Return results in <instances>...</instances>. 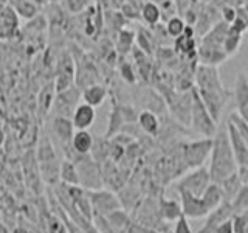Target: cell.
Listing matches in <instances>:
<instances>
[{
	"instance_id": "6da1fadb",
	"label": "cell",
	"mask_w": 248,
	"mask_h": 233,
	"mask_svg": "<svg viewBox=\"0 0 248 233\" xmlns=\"http://www.w3.org/2000/svg\"><path fill=\"white\" fill-rule=\"evenodd\" d=\"M194 83H196L194 87H196L202 101L208 107L209 114L219 123L223 114V109L228 104L231 95L230 90L222 83L219 68L214 66L199 64L196 70H194Z\"/></svg>"
},
{
	"instance_id": "7a4b0ae2",
	"label": "cell",
	"mask_w": 248,
	"mask_h": 233,
	"mask_svg": "<svg viewBox=\"0 0 248 233\" xmlns=\"http://www.w3.org/2000/svg\"><path fill=\"white\" fill-rule=\"evenodd\" d=\"M208 169L211 181L216 183H222L225 179L234 174L239 169L228 135V123L219 124L216 135L213 137V150L211 155H209Z\"/></svg>"
},
{
	"instance_id": "3957f363",
	"label": "cell",
	"mask_w": 248,
	"mask_h": 233,
	"mask_svg": "<svg viewBox=\"0 0 248 233\" xmlns=\"http://www.w3.org/2000/svg\"><path fill=\"white\" fill-rule=\"evenodd\" d=\"M189 126L197 132V134L203 135L206 138H213L219 128L213 115L209 114L208 107L202 101L200 95L197 93L196 87H192V106H191V124Z\"/></svg>"
},
{
	"instance_id": "277c9868",
	"label": "cell",
	"mask_w": 248,
	"mask_h": 233,
	"mask_svg": "<svg viewBox=\"0 0 248 233\" xmlns=\"http://www.w3.org/2000/svg\"><path fill=\"white\" fill-rule=\"evenodd\" d=\"M79 174V185L85 190H101L103 188V169L101 163H98L90 154L76 155L73 159Z\"/></svg>"
},
{
	"instance_id": "5b68a950",
	"label": "cell",
	"mask_w": 248,
	"mask_h": 233,
	"mask_svg": "<svg viewBox=\"0 0 248 233\" xmlns=\"http://www.w3.org/2000/svg\"><path fill=\"white\" fill-rule=\"evenodd\" d=\"M211 150H213V138H206V137L183 145L182 155L185 165L192 169L203 166V162L211 155Z\"/></svg>"
},
{
	"instance_id": "8992f818",
	"label": "cell",
	"mask_w": 248,
	"mask_h": 233,
	"mask_svg": "<svg viewBox=\"0 0 248 233\" xmlns=\"http://www.w3.org/2000/svg\"><path fill=\"white\" fill-rule=\"evenodd\" d=\"M211 176H209V169L200 166V168H194L192 173L186 174L182 177L180 181L177 182V191H188L194 196L202 198V194L205 193L208 188V185L211 183Z\"/></svg>"
},
{
	"instance_id": "52a82bcc",
	"label": "cell",
	"mask_w": 248,
	"mask_h": 233,
	"mask_svg": "<svg viewBox=\"0 0 248 233\" xmlns=\"http://www.w3.org/2000/svg\"><path fill=\"white\" fill-rule=\"evenodd\" d=\"M82 98V90L78 87V85H72L67 90H62L56 93V98H54L53 103V112L54 116H67V118H72V115L75 112L76 106L79 104L78 101Z\"/></svg>"
},
{
	"instance_id": "ba28073f",
	"label": "cell",
	"mask_w": 248,
	"mask_h": 233,
	"mask_svg": "<svg viewBox=\"0 0 248 233\" xmlns=\"http://www.w3.org/2000/svg\"><path fill=\"white\" fill-rule=\"evenodd\" d=\"M75 131L76 129L73 126L72 118H67V116H53L51 134L62 145V148H64L65 155L72 150V138L75 135Z\"/></svg>"
},
{
	"instance_id": "9c48e42d",
	"label": "cell",
	"mask_w": 248,
	"mask_h": 233,
	"mask_svg": "<svg viewBox=\"0 0 248 233\" xmlns=\"http://www.w3.org/2000/svg\"><path fill=\"white\" fill-rule=\"evenodd\" d=\"M92 207L95 212L99 213V216H107L108 213L115 212V210L120 208V202L112 193L103 191V190H87Z\"/></svg>"
},
{
	"instance_id": "30bf717a",
	"label": "cell",
	"mask_w": 248,
	"mask_h": 233,
	"mask_svg": "<svg viewBox=\"0 0 248 233\" xmlns=\"http://www.w3.org/2000/svg\"><path fill=\"white\" fill-rule=\"evenodd\" d=\"M180 194V199H182V210H183V215L186 217H194V219H197V217H203V216H208L209 213V208L206 207L205 200L199 198V196H194V194L188 193V191H177Z\"/></svg>"
},
{
	"instance_id": "8fae6325",
	"label": "cell",
	"mask_w": 248,
	"mask_h": 233,
	"mask_svg": "<svg viewBox=\"0 0 248 233\" xmlns=\"http://www.w3.org/2000/svg\"><path fill=\"white\" fill-rule=\"evenodd\" d=\"M234 215V210H232V205L231 202H222V204L214 208L211 213H209V217L206 219V224L203 225V229L199 230V233H216V229L219 227V225L230 219V217Z\"/></svg>"
},
{
	"instance_id": "7c38bea8",
	"label": "cell",
	"mask_w": 248,
	"mask_h": 233,
	"mask_svg": "<svg viewBox=\"0 0 248 233\" xmlns=\"http://www.w3.org/2000/svg\"><path fill=\"white\" fill-rule=\"evenodd\" d=\"M93 142H95V137H93L89 129H82V131H75V135L72 138V150L67 154V159L73 160L76 155H85L90 154Z\"/></svg>"
},
{
	"instance_id": "4fadbf2b",
	"label": "cell",
	"mask_w": 248,
	"mask_h": 233,
	"mask_svg": "<svg viewBox=\"0 0 248 233\" xmlns=\"http://www.w3.org/2000/svg\"><path fill=\"white\" fill-rule=\"evenodd\" d=\"M19 30V14L11 6L0 8V39H10Z\"/></svg>"
},
{
	"instance_id": "5bb4252c",
	"label": "cell",
	"mask_w": 248,
	"mask_h": 233,
	"mask_svg": "<svg viewBox=\"0 0 248 233\" xmlns=\"http://www.w3.org/2000/svg\"><path fill=\"white\" fill-rule=\"evenodd\" d=\"M228 123V135H230V142H231V148L232 152H234V157L237 162V166H244L248 162V143L240 137L239 131L236 129V126L232 124L230 120H227Z\"/></svg>"
},
{
	"instance_id": "9a60e30c",
	"label": "cell",
	"mask_w": 248,
	"mask_h": 233,
	"mask_svg": "<svg viewBox=\"0 0 248 233\" xmlns=\"http://www.w3.org/2000/svg\"><path fill=\"white\" fill-rule=\"evenodd\" d=\"M197 58L200 61V64L203 66H214L219 67L223 61H227L228 56L222 47H211V45H205L200 44L197 49Z\"/></svg>"
},
{
	"instance_id": "2e32d148",
	"label": "cell",
	"mask_w": 248,
	"mask_h": 233,
	"mask_svg": "<svg viewBox=\"0 0 248 233\" xmlns=\"http://www.w3.org/2000/svg\"><path fill=\"white\" fill-rule=\"evenodd\" d=\"M95 118H96L95 107L87 104V103L78 104L73 115H72V121H73V126L76 131L92 128V124L95 123Z\"/></svg>"
},
{
	"instance_id": "e0dca14e",
	"label": "cell",
	"mask_w": 248,
	"mask_h": 233,
	"mask_svg": "<svg viewBox=\"0 0 248 233\" xmlns=\"http://www.w3.org/2000/svg\"><path fill=\"white\" fill-rule=\"evenodd\" d=\"M126 116H124V112L121 109V104L113 101L110 115H108V124H107V131H106V138H113L116 134H120L123 131V128L126 126Z\"/></svg>"
},
{
	"instance_id": "ac0fdd59",
	"label": "cell",
	"mask_w": 248,
	"mask_h": 233,
	"mask_svg": "<svg viewBox=\"0 0 248 233\" xmlns=\"http://www.w3.org/2000/svg\"><path fill=\"white\" fill-rule=\"evenodd\" d=\"M108 95V89L103 83H96V84H92L89 87H85L82 90V100L84 103H87L93 107H98L101 106L106 101Z\"/></svg>"
},
{
	"instance_id": "d6986e66",
	"label": "cell",
	"mask_w": 248,
	"mask_h": 233,
	"mask_svg": "<svg viewBox=\"0 0 248 233\" xmlns=\"http://www.w3.org/2000/svg\"><path fill=\"white\" fill-rule=\"evenodd\" d=\"M138 128L141 129L144 134L151 135V137H155L158 135L160 132V118L158 115L152 112V111H140V115H138Z\"/></svg>"
},
{
	"instance_id": "ffe728a7",
	"label": "cell",
	"mask_w": 248,
	"mask_h": 233,
	"mask_svg": "<svg viewBox=\"0 0 248 233\" xmlns=\"http://www.w3.org/2000/svg\"><path fill=\"white\" fill-rule=\"evenodd\" d=\"M242 177H240L239 171H236L234 174H231L230 177H227L225 181L220 183L222 186V191H223V200L225 202H232V199H234L237 196L239 190L242 188Z\"/></svg>"
},
{
	"instance_id": "44dd1931",
	"label": "cell",
	"mask_w": 248,
	"mask_h": 233,
	"mask_svg": "<svg viewBox=\"0 0 248 233\" xmlns=\"http://www.w3.org/2000/svg\"><path fill=\"white\" fill-rule=\"evenodd\" d=\"M202 199L205 200L206 207L209 208V212H213L214 208L219 207L223 202V191L220 183L211 182L208 185V188L205 190V193L202 194Z\"/></svg>"
},
{
	"instance_id": "7402d4cb",
	"label": "cell",
	"mask_w": 248,
	"mask_h": 233,
	"mask_svg": "<svg viewBox=\"0 0 248 233\" xmlns=\"http://www.w3.org/2000/svg\"><path fill=\"white\" fill-rule=\"evenodd\" d=\"M61 181L64 185H79V174H78L76 163L70 159L61 162Z\"/></svg>"
},
{
	"instance_id": "603a6c76",
	"label": "cell",
	"mask_w": 248,
	"mask_h": 233,
	"mask_svg": "<svg viewBox=\"0 0 248 233\" xmlns=\"http://www.w3.org/2000/svg\"><path fill=\"white\" fill-rule=\"evenodd\" d=\"M141 19L146 25H149L151 28L157 27L160 23V19H161V10L160 6L155 3V2H144L143 6H141Z\"/></svg>"
},
{
	"instance_id": "cb8c5ba5",
	"label": "cell",
	"mask_w": 248,
	"mask_h": 233,
	"mask_svg": "<svg viewBox=\"0 0 248 233\" xmlns=\"http://www.w3.org/2000/svg\"><path fill=\"white\" fill-rule=\"evenodd\" d=\"M242 33L237 31L236 28H232L230 25L228 31H227V36L223 39V50L227 53V56H234V54L239 51L240 49V44H242Z\"/></svg>"
},
{
	"instance_id": "d4e9b609",
	"label": "cell",
	"mask_w": 248,
	"mask_h": 233,
	"mask_svg": "<svg viewBox=\"0 0 248 233\" xmlns=\"http://www.w3.org/2000/svg\"><path fill=\"white\" fill-rule=\"evenodd\" d=\"M56 85H54V81L48 83L45 85V87L41 90V93H39V107H41V111L44 115H46L50 112V109L53 107V103H54V98H56Z\"/></svg>"
},
{
	"instance_id": "484cf974",
	"label": "cell",
	"mask_w": 248,
	"mask_h": 233,
	"mask_svg": "<svg viewBox=\"0 0 248 233\" xmlns=\"http://www.w3.org/2000/svg\"><path fill=\"white\" fill-rule=\"evenodd\" d=\"M160 215L163 216V219L166 221H177L178 217L183 215L182 205H178L175 200L165 199L160 204Z\"/></svg>"
},
{
	"instance_id": "4316f807",
	"label": "cell",
	"mask_w": 248,
	"mask_h": 233,
	"mask_svg": "<svg viewBox=\"0 0 248 233\" xmlns=\"http://www.w3.org/2000/svg\"><path fill=\"white\" fill-rule=\"evenodd\" d=\"M118 73L121 80L129 84V85H137L138 84V72H137V67L135 64H132L129 61H120L118 64Z\"/></svg>"
},
{
	"instance_id": "83f0119b",
	"label": "cell",
	"mask_w": 248,
	"mask_h": 233,
	"mask_svg": "<svg viewBox=\"0 0 248 233\" xmlns=\"http://www.w3.org/2000/svg\"><path fill=\"white\" fill-rule=\"evenodd\" d=\"M16 13L19 14V17L25 19V20H31L37 17V13H39V6L33 2V0H20V2L11 5Z\"/></svg>"
},
{
	"instance_id": "f1b7e54d",
	"label": "cell",
	"mask_w": 248,
	"mask_h": 233,
	"mask_svg": "<svg viewBox=\"0 0 248 233\" xmlns=\"http://www.w3.org/2000/svg\"><path fill=\"white\" fill-rule=\"evenodd\" d=\"M137 34L134 31H130L127 28H123L118 33V39H116V51L121 54H126L134 49V42H135Z\"/></svg>"
},
{
	"instance_id": "f546056e",
	"label": "cell",
	"mask_w": 248,
	"mask_h": 233,
	"mask_svg": "<svg viewBox=\"0 0 248 233\" xmlns=\"http://www.w3.org/2000/svg\"><path fill=\"white\" fill-rule=\"evenodd\" d=\"M175 51L185 54V56H189V54H197V44L194 36H186L182 34L180 37L175 39Z\"/></svg>"
},
{
	"instance_id": "4dcf8cb0",
	"label": "cell",
	"mask_w": 248,
	"mask_h": 233,
	"mask_svg": "<svg viewBox=\"0 0 248 233\" xmlns=\"http://www.w3.org/2000/svg\"><path fill=\"white\" fill-rule=\"evenodd\" d=\"M186 25H188V23H186L182 17H178V16H172V17H169L168 22H166V34L170 36L172 39L180 37L185 33Z\"/></svg>"
},
{
	"instance_id": "1f68e13d",
	"label": "cell",
	"mask_w": 248,
	"mask_h": 233,
	"mask_svg": "<svg viewBox=\"0 0 248 233\" xmlns=\"http://www.w3.org/2000/svg\"><path fill=\"white\" fill-rule=\"evenodd\" d=\"M231 205H232V210H234L236 215L248 212V183L242 185V188L239 190L237 196L232 199Z\"/></svg>"
},
{
	"instance_id": "d6a6232c",
	"label": "cell",
	"mask_w": 248,
	"mask_h": 233,
	"mask_svg": "<svg viewBox=\"0 0 248 233\" xmlns=\"http://www.w3.org/2000/svg\"><path fill=\"white\" fill-rule=\"evenodd\" d=\"M228 120H230L232 124H234L236 129L239 131L240 137H242V138L245 140V142L248 143V121H247L239 112H232V114L228 116Z\"/></svg>"
},
{
	"instance_id": "836d02e7",
	"label": "cell",
	"mask_w": 248,
	"mask_h": 233,
	"mask_svg": "<svg viewBox=\"0 0 248 233\" xmlns=\"http://www.w3.org/2000/svg\"><path fill=\"white\" fill-rule=\"evenodd\" d=\"M237 17V8L234 6H231V5H227V6H223L222 8V19L223 22H227V23H231L236 20Z\"/></svg>"
},
{
	"instance_id": "e575fe53",
	"label": "cell",
	"mask_w": 248,
	"mask_h": 233,
	"mask_svg": "<svg viewBox=\"0 0 248 233\" xmlns=\"http://www.w3.org/2000/svg\"><path fill=\"white\" fill-rule=\"evenodd\" d=\"M89 5V0H65V6L70 13H79Z\"/></svg>"
},
{
	"instance_id": "d590c367",
	"label": "cell",
	"mask_w": 248,
	"mask_h": 233,
	"mask_svg": "<svg viewBox=\"0 0 248 233\" xmlns=\"http://www.w3.org/2000/svg\"><path fill=\"white\" fill-rule=\"evenodd\" d=\"M174 233H192V232H191V227H189V224H188V219H186V216H185V215H182V216L175 221Z\"/></svg>"
},
{
	"instance_id": "8d00e7d4",
	"label": "cell",
	"mask_w": 248,
	"mask_h": 233,
	"mask_svg": "<svg viewBox=\"0 0 248 233\" xmlns=\"http://www.w3.org/2000/svg\"><path fill=\"white\" fill-rule=\"evenodd\" d=\"M48 230L50 233H64V224H62L58 217L51 216L48 219Z\"/></svg>"
},
{
	"instance_id": "74e56055",
	"label": "cell",
	"mask_w": 248,
	"mask_h": 233,
	"mask_svg": "<svg viewBox=\"0 0 248 233\" xmlns=\"http://www.w3.org/2000/svg\"><path fill=\"white\" fill-rule=\"evenodd\" d=\"M216 233H234V222L230 217V219L223 221L219 227L216 229Z\"/></svg>"
},
{
	"instance_id": "f35d334b",
	"label": "cell",
	"mask_w": 248,
	"mask_h": 233,
	"mask_svg": "<svg viewBox=\"0 0 248 233\" xmlns=\"http://www.w3.org/2000/svg\"><path fill=\"white\" fill-rule=\"evenodd\" d=\"M0 233H10V230H8V227L5 224L0 222Z\"/></svg>"
},
{
	"instance_id": "ab89813d",
	"label": "cell",
	"mask_w": 248,
	"mask_h": 233,
	"mask_svg": "<svg viewBox=\"0 0 248 233\" xmlns=\"http://www.w3.org/2000/svg\"><path fill=\"white\" fill-rule=\"evenodd\" d=\"M244 10H245V14H247V17H248V5L244 6Z\"/></svg>"
},
{
	"instance_id": "60d3db41",
	"label": "cell",
	"mask_w": 248,
	"mask_h": 233,
	"mask_svg": "<svg viewBox=\"0 0 248 233\" xmlns=\"http://www.w3.org/2000/svg\"><path fill=\"white\" fill-rule=\"evenodd\" d=\"M151 233H155V232H151Z\"/></svg>"
}]
</instances>
